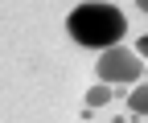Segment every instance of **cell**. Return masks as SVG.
I'll return each mask as SVG.
<instances>
[{
    "mask_svg": "<svg viewBox=\"0 0 148 123\" xmlns=\"http://www.w3.org/2000/svg\"><path fill=\"white\" fill-rule=\"evenodd\" d=\"M136 58H148V37H140V41H136Z\"/></svg>",
    "mask_w": 148,
    "mask_h": 123,
    "instance_id": "cell-5",
    "label": "cell"
},
{
    "mask_svg": "<svg viewBox=\"0 0 148 123\" xmlns=\"http://www.w3.org/2000/svg\"><path fill=\"white\" fill-rule=\"evenodd\" d=\"M66 29L70 37L86 45V49H115L119 37L127 33V16L115 8V4H74L70 16H66Z\"/></svg>",
    "mask_w": 148,
    "mask_h": 123,
    "instance_id": "cell-1",
    "label": "cell"
},
{
    "mask_svg": "<svg viewBox=\"0 0 148 123\" xmlns=\"http://www.w3.org/2000/svg\"><path fill=\"white\" fill-rule=\"evenodd\" d=\"M144 74H148V70H144Z\"/></svg>",
    "mask_w": 148,
    "mask_h": 123,
    "instance_id": "cell-7",
    "label": "cell"
},
{
    "mask_svg": "<svg viewBox=\"0 0 148 123\" xmlns=\"http://www.w3.org/2000/svg\"><path fill=\"white\" fill-rule=\"evenodd\" d=\"M140 8H144V12H148V0H140Z\"/></svg>",
    "mask_w": 148,
    "mask_h": 123,
    "instance_id": "cell-6",
    "label": "cell"
},
{
    "mask_svg": "<svg viewBox=\"0 0 148 123\" xmlns=\"http://www.w3.org/2000/svg\"><path fill=\"white\" fill-rule=\"evenodd\" d=\"M111 99H115V86H103V82H95V86L86 90V111H103Z\"/></svg>",
    "mask_w": 148,
    "mask_h": 123,
    "instance_id": "cell-3",
    "label": "cell"
},
{
    "mask_svg": "<svg viewBox=\"0 0 148 123\" xmlns=\"http://www.w3.org/2000/svg\"><path fill=\"white\" fill-rule=\"evenodd\" d=\"M127 107H132V115H148V82H144V86H132Z\"/></svg>",
    "mask_w": 148,
    "mask_h": 123,
    "instance_id": "cell-4",
    "label": "cell"
},
{
    "mask_svg": "<svg viewBox=\"0 0 148 123\" xmlns=\"http://www.w3.org/2000/svg\"><path fill=\"white\" fill-rule=\"evenodd\" d=\"M95 74H99V82L103 86H111V82H140V74H144V66H140V58H136V49H107V54H99V62H95Z\"/></svg>",
    "mask_w": 148,
    "mask_h": 123,
    "instance_id": "cell-2",
    "label": "cell"
}]
</instances>
